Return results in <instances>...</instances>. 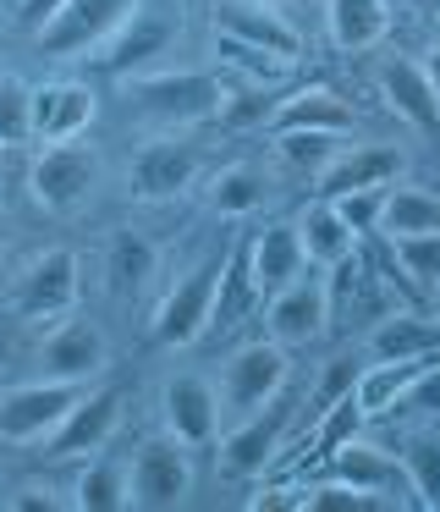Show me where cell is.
Segmentation results:
<instances>
[{
    "label": "cell",
    "mask_w": 440,
    "mask_h": 512,
    "mask_svg": "<svg viewBox=\"0 0 440 512\" xmlns=\"http://www.w3.org/2000/svg\"><path fill=\"white\" fill-rule=\"evenodd\" d=\"M435 430H440V419H435Z\"/></svg>",
    "instance_id": "49"
},
{
    "label": "cell",
    "mask_w": 440,
    "mask_h": 512,
    "mask_svg": "<svg viewBox=\"0 0 440 512\" xmlns=\"http://www.w3.org/2000/svg\"><path fill=\"white\" fill-rule=\"evenodd\" d=\"M215 56L226 61V67L248 72V83H281L286 72L297 67V61L275 56V50H259V45H242V39H220V34H215Z\"/></svg>",
    "instance_id": "36"
},
{
    "label": "cell",
    "mask_w": 440,
    "mask_h": 512,
    "mask_svg": "<svg viewBox=\"0 0 440 512\" xmlns=\"http://www.w3.org/2000/svg\"><path fill=\"white\" fill-rule=\"evenodd\" d=\"M226 248H209L198 265H187L182 276L165 287V298L154 303V320H149V336L160 347H193L209 336V314H215V287H220V270H226Z\"/></svg>",
    "instance_id": "3"
},
{
    "label": "cell",
    "mask_w": 440,
    "mask_h": 512,
    "mask_svg": "<svg viewBox=\"0 0 440 512\" xmlns=\"http://www.w3.org/2000/svg\"><path fill=\"white\" fill-rule=\"evenodd\" d=\"M28 100H33L28 83L0 72V144H22L28 138Z\"/></svg>",
    "instance_id": "40"
},
{
    "label": "cell",
    "mask_w": 440,
    "mask_h": 512,
    "mask_svg": "<svg viewBox=\"0 0 440 512\" xmlns=\"http://www.w3.org/2000/svg\"><path fill=\"white\" fill-rule=\"evenodd\" d=\"M138 0H66L61 17H55L50 28H39V50L55 61H72V56H94L99 45H105L110 34H116V23L132 12Z\"/></svg>",
    "instance_id": "16"
},
{
    "label": "cell",
    "mask_w": 440,
    "mask_h": 512,
    "mask_svg": "<svg viewBox=\"0 0 440 512\" xmlns=\"http://www.w3.org/2000/svg\"><path fill=\"white\" fill-rule=\"evenodd\" d=\"M72 507H83V512L127 507V463L121 457H88L77 485H72Z\"/></svg>",
    "instance_id": "32"
},
{
    "label": "cell",
    "mask_w": 440,
    "mask_h": 512,
    "mask_svg": "<svg viewBox=\"0 0 440 512\" xmlns=\"http://www.w3.org/2000/svg\"><path fill=\"white\" fill-rule=\"evenodd\" d=\"M325 34L336 50L363 56L391 34V0H325Z\"/></svg>",
    "instance_id": "27"
},
{
    "label": "cell",
    "mask_w": 440,
    "mask_h": 512,
    "mask_svg": "<svg viewBox=\"0 0 440 512\" xmlns=\"http://www.w3.org/2000/svg\"><path fill=\"white\" fill-rule=\"evenodd\" d=\"M275 100H281V94H275L270 83H242V89H226V94H220L215 122L226 127V133H253V127H270Z\"/></svg>",
    "instance_id": "34"
},
{
    "label": "cell",
    "mask_w": 440,
    "mask_h": 512,
    "mask_svg": "<svg viewBox=\"0 0 440 512\" xmlns=\"http://www.w3.org/2000/svg\"><path fill=\"white\" fill-rule=\"evenodd\" d=\"M402 468L418 507H440V430H413L402 446Z\"/></svg>",
    "instance_id": "33"
},
{
    "label": "cell",
    "mask_w": 440,
    "mask_h": 512,
    "mask_svg": "<svg viewBox=\"0 0 440 512\" xmlns=\"http://www.w3.org/2000/svg\"><path fill=\"white\" fill-rule=\"evenodd\" d=\"M330 474L347 479V485H358V490H369L380 507H418L402 457H391L385 446L363 441V435H347V441L330 452Z\"/></svg>",
    "instance_id": "17"
},
{
    "label": "cell",
    "mask_w": 440,
    "mask_h": 512,
    "mask_svg": "<svg viewBox=\"0 0 440 512\" xmlns=\"http://www.w3.org/2000/svg\"><path fill=\"white\" fill-rule=\"evenodd\" d=\"M391 188V182H385ZM385 188H352V193H336V210H341V221L352 226L358 237H369V232H380V210H385Z\"/></svg>",
    "instance_id": "39"
},
{
    "label": "cell",
    "mask_w": 440,
    "mask_h": 512,
    "mask_svg": "<svg viewBox=\"0 0 440 512\" xmlns=\"http://www.w3.org/2000/svg\"><path fill=\"white\" fill-rule=\"evenodd\" d=\"M363 353L369 358H429L440 353V320L413 309H385L374 320V331L363 336Z\"/></svg>",
    "instance_id": "26"
},
{
    "label": "cell",
    "mask_w": 440,
    "mask_h": 512,
    "mask_svg": "<svg viewBox=\"0 0 440 512\" xmlns=\"http://www.w3.org/2000/svg\"><path fill=\"white\" fill-rule=\"evenodd\" d=\"M99 116V94L83 78H50L33 89L28 100V138L33 144H66V138H83Z\"/></svg>",
    "instance_id": "14"
},
{
    "label": "cell",
    "mask_w": 440,
    "mask_h": 512,
    "mask_svg": "<svg viewBox=\"0 0 440 512\" xmlns=\"http://www.w3.org/2000/svg\"><path fill=\"white\" fill-rule=\"evenodd\" d=\"M358 369H363V364H352V358H330V364L319 369V380H314V413H325L330 402L352 397V386H358Z\"/></svg>",
    "instance_id": "41"
},
{
    "label": "cell",
    "mask_w": 440,
    "mask_h": 512,
    "mask_svg": "<svg viewBox=\"0 0 440 512\" xmlns=\"http://www.w3.org/2000/svg\"><path fill=\"white\" fill-rule=\"evenodd\" d=\"M429 298H435V309H440V287H435V292H429Z\"/></svg>",
    "instance_id": "48"
},
{
    "label": "cell",
    "mask_w": 440,
    "mask_h": 512,
    "mask_svg": "<svg viewBox=\"0 0 440 512\" xmlns=\"http://www.w3.org/2000/svg\"><path fill=\"white\" fill-rule=\"evenodd\" d=\"M435 358L440 353H429V358H369V364L358 369V386H352L363 419H385V413L407 397V386H413V380L424 375Z\"/></svg>",
    "instance_id": "25"
},
{
    "label": "cell",
    "mask_w": 440,
    "mask_h": 512,
    "mask_svg": "<svg viewBox=\"0 0 440 512\" xmlns=\"http://www.w3.org/2000/svg\"><path fill=\"white\" fill-rule=\"evenodd\" d=\"M99 177H105V160L94 144H77V138L39 144V155L28 160V199L44 215H72L99 193Z\"/></svg>",
    "instance_id": "5"
},
{
    "label": "cell",
    "mask_w": 440,
    "mask_h": 512,
    "mask_svg": "<svg viewBox=\"0 0 440 512\" xmlns=\"http://www.w3.org/2000/svg\"><path fill=\"white\" fill-rule=\"evenodd\" d=\"M325 331H330V287H325V270L319 265L264 298V336L270 342L297 353V347H314Z\"/></svg>",
    "instance_id": "11"
},
{
    "label": "cell",
    "mask_w": 440,
    "mask_h": 512,
    "mask_svg": "<svg viewBox=\"0 0 440 512\" xmlns=\"http://www.w3.org/2000/svg\"><path fill=\"white\" fill-rule=\"evenodd\" d=\"M193 496V457L182 441L154 435L138 446V457L127 463V507L143 512H171Z\"/></svg>",
    "instance_id": "9"
},
{
    "label": "cell",
    "mask_w": 440,
    "mask_h": 512,
    "mask_svg": "<svg viewBox=\"0 0 440 512\" xmlns=\"http://www.w3.org/2000/svg\"><path fill=\"white\" fill-rule=\"evenodd\" d=\"M259 287H253V270H248V254L242 243H231L226 254V270H220V287H215V314H209V331H231L242 325L253 309H259Z\"/></svg>",
    "instance_id": "31"
},
{
    "label": "cell",
    "mask_w": 440,
    "mask_h": 512,
    "mask_svg": "<svg viewBox=\"0 0 440 512\" xmlns=\"http://www.w3.org/2000/svg\"><path fill=\"white\" fill-rule=\"evenodd\" d=\"M176 39H182V12H176L171 0H138V6L116 23V34L94 50V67L116 83L138 78V72H149L160 56H171Z\"/></svg>",
    "instance_id": "2"
},
{
    "label": "cell",
    "mask_w": 440,
    "mask_h": 512,
    "mask_svg": "<svg viewBox=\"0 0 440 512\" xmlns=\"http://www.w3.org/2000/svg\"><path fill=\"white\" fill-rule=\"evenodd\" d=\"M374 89H380L385 111H391L396 122H407L413 133H435L440 127V94H435V83H429L424 61H402V56L385 61Z\"/></svg>",
    "instance_id": "21"
},
{
    "label": "cell",
    "mask_w": 440,
    "mask_h": 512,
    "mask_svg": "<svg viewBox=\"0 0 440 512\" xmlns=\"http://www.w3.org/2000/svg\"><path fill=\"white\" fill-rule=\"evenodd\" d=\"M77 298H83V259L72 254V248H44V254H33L28 265L11 276V314L17 320H61V314L77 309Z\"/></svg>",
    "instance_id": "6"
},
{
    "label": "cell",
    "mask_w": 440,
    "mask_h": 512,
    "mask_svg": "<svg viewBox=\"0 0 440 512\" xmlns=\"http://www.w3.org/2000/svg\"><path fill=\"white\" fill-rule=\"evenodd\" d=\"M160 424H165L171 441L187 446V452L215 446L220 430H226V419H220V386L209 375H198V369H176V375H165V386H160Z\"/></svg>",
    "instance_id": "10"
},
{
    "label": "cell",
    "mask_w": 440,
    "mask_h": 512,
    "mask_svg": "<svg viewBox=\"0 0 440 512\" xmlns=\"http://www.w3.org/2000/svg\"><path fill=\"white\" fill-rule=\"evenodd\" d=\"M154 276H160V243H154L149 232L127 226V232H116L105 243V292L116 303L143 298V292L154 287Z\"/></svg>",
    "instance_id": "22"
},
{
    "label": "cell",
    "mask_w": 440,
    "mask_h": 512,
    "mask_svg": "<svg viewBox=\"0 0 440 512\" xmlns=\"http://www.w3.org/2000/svg\"><path fill=\"white\" fill-rule=\"evenodd\" d=\"M6 507L11 512H61V507H72V501H66V496H55V490L50 485H22L17 490V496H6Z\"/></svg>",
    "instance_id": "43"
},
{
    "label": "cell",
    "mask_w": 440,
    "mask_h": 512,
    "mask_svg": "<svg viewBox=\"0 0 440 512\" xmlns=\"http://www.w3.org/2000/svg\"><path fill=\"white\" fill-rule=\"evenodd\" d=\"M127 111L160 133H187L198 122H215L226 78L209 67H149L138 78H121Z\"/></svg>",
    "instance_id": "1"
},
{
    "label": "cell",
    "mask_w": 440,
    "mask_h": 512,
    "mask_svg": "<svg viewBox=\"0 0 440 512\" xmlns=\"http://www.w3.org/2000/svg\"><path fill=\"white\" fill-rule=\"evenodd\" d=\"M215 34L220 39H242V45L275 50V56L297 61L303 56V34L286 12H270L259 0H215Z\"/></svg>",
    "instance_id": "19"
},
{
    "label": "cell",
    "mask_w": 440,
    "mask_h": 512,
    "mask_svg": "<svg viewBox=\"0 0 440 512\" xmlns=\"http://www.w3.org/2000/svg\"><path fill=\"white\" fill-rule=\"evenodd\" d=\"M116 424H121V391H116V386H88L83 397L66 408V419L50 430L44 457H55V463H72V457L105 452L110 435H116Z\"/></svg>",
    "instance_id": "15"
},
{
    "label": "cell",
    "mask_w": 440,
    "mask_h": 512,
    "mask_svg": "<svg viewBox=\"0 0 440 512\" xmlns=\"http://www.w3.org/2000/svg\"><path fill=\"white\" fill-rule=\"evenodd\" d=\"M0 248H6V221H0Z\"/></svg>",
    "instance_id": "47"
},
{
    "label": "cell",
    "mask_w": 440,
    "mask_h": 512,
    "mask_svg": "<svg viewBox=\"0 0 440 512\" xmlns=\"http://www.w3.org/2000/svg\"><path fill=\"white\" fill-rule=\"evenodd\" d=\"M424 72H429V83H435V94H440V39L429 45V56H424Z\"/></svg>",
    "instance_id": "45"
},
{
    "label": "cell",
    "mask_w": 440,
    "mask_h": 512,
    "mask_svg": "<svg viewBox=\"0 0 440 512\" xmlns=\"http://www.w3.org/2000/svg\"><path fill=\"white\" fill-rule=\"evenodd\" d=\"M297 237H303V254H308V265H319V270H330V265H341V259H352L363 248V237L352 232L347 221H341V210L330 199H308L303 210H297Z\"/></svg>",
    "instance_id": "24"
},
{
    "label": "cell",
    "mask_w": 440,
    "mask_h": 512,
    "mask_svg": "<svg viewBox=\"0 0 440 512\" xmlns=\"http://www.w3.org/2000/svg\"><path fill=\"white\" fill-rule=\"evenodd\" d=\"M429 232H440V193L413 188V182H391L380 210V237L396 243V237H429Z\"/></svg>",
    "instance_id": "28"
},
{
    "label": "cell",
    "mask_w": 440,
    "mask_h": 512,
    "mask_svg": "<svg viewBox=\"0 0 440 512\" xmlns=\"http://www.w3.org/2000/svg\"><path fill=\"white\" fill-rule=\"evenodd\" d=\"M33 364L50 380H83V386H94L110 369V336L99 331L94 320H66L61 314V320L44 331V342L33 347Z\"/></svg>",
    "instance_id": "12"
},
{
    "label": "cell",
    "mask_w": 440,
    "mask_h": 512,
    "mask_svg": "<svg viewBox=\"0 0 440 512\" xmlns=\"http://www.w3.org/2000/svg\"><path fill=\"white\" fill-rule=\"evenodd\" d=\"M363 424H369V419H363L358 397H341V402H330V408L319 413V424H314V452H319V457H330L341 441H347V435H358Z\"/></svg>",
    "instance_id": "38"
},
{
    "label": "cell",
    "mask_w": 440,
    "mask_h": 512,
    "mask_svg": "<svg viewBox=\"0 0 440 512\" xmlns=\"http://www.w3.org/2000/svg\"><path fill=\"white\" fill-rule=\"evenodd\" d=\"M248 254V270H253V287L259 298L281 292L286 281H297L308 270V254H303V237H297V221H264L259 232L242 243Z\"/></svg>",
    "instance_id": "20"
},
{
    "label": "cell",
    "mask_w": 440,
    "mask_h": 512,
    "mask_svg": "<svg viewBox=\"0 0 440 512\" xmlns=\"http://www.w3.org/2000/svg\"><path fill=\"white\" fill-rule=\"evenodd\" d=\"M66 0H17V23L28 28V34H39V28H50L55 17H61Z\"/></svg>",
    "instance_id": "44"
},
{
    "label": "cell",
    "mask_w": 440,
    "mask_h": 512,
    "mask_svg": "<svg viewBox=\"0 0 440 512\" xmlns=\"http://www.w3.org/2000/svg\"><path fill=\"white\" fill-rule=\"evenodd\" d=\"M341 144H347V133H308V127H297V133H270V160L286 177L314 182L319 171L341 155Z\"/></svg>",
    "instance_id": "30"
},
{
    "label": "cell",
    "mask_w": 440,
    "mask_h": 512,
    "mask_svg": "<svg viewBox=\"0 0 440 512\" xmlns=\"http://www.w3.org/2000/svg\"><path fill=\"white\" fill-rule=\"evenodd\" d=\"M83 380H50V375H33L22 386L0 391V441L11 446H44L50 430L66 419L77 397H83Z\"/></svg>",
    "instance_id": "7"
},
{
    "label": "cell",
    "mask_w": 440,
    "mask_h": 512,
    "mask_svg": "<svg viewBox=\"0 0 440 512\" xmlns=\"http://www.w3.org/2000/svg\"><path fill=\"white\" fill-rule=\"evenodd\" d=\"M292 397H270L264 408H253L248 419L226 424L220 430V463L231 468V474H264V468L275 463V452L286 446V435H292Z\"/></svg>",
    "instance_id": "13"
},
{
    "label": "cell",
    "mask_w": 440,
    "mask_h": 512,
    "mask_svg": "<svg viewBox=\"0 0 440 512\" xmlns=\"http://www.w3.org/2000/svg\"><path fill=\"white\" fill-rule=\"evenodd\" d=\"M264 199H270V177H264V166H253V160H231V166H220L215 177H209V210L215 215H259Z\"/></svg>",
    "instance_id": "29"
},
{
    "label": "cell",
    "mask_w": 440,
    "mask_h": 512,
    "mask_svg": "<svg viewBox=\"0 0 440 512\" xmlns=\"http://www.w3.org/2000/svg\"><path fill=\"white\" fill-rule=\"evenodd\" d=\"M198 177H204V149L182 133L149 138L127 166V188H132V199H143V204L182 199L187 188H198Z\"/></svg>",
    "instance_id": "8"
},
{
    "label": "cell",
    "mask_w": 440,
    "mask_h": 512,
    "mask_svg": "<svg viewBox=\"0 0 440 512\" xmlns=\"http://www.w3.org/2000/svg\"><path fill=\"white\" fill-rule=\"evenodd\" d=\"M259 6H270V12H292L297 0H259Z\"/></svg>",
    "instance_id": "46"
},
{
    "label": "cell",
    "mask_w": 440,
    "mask_h": 512,
    "mask_svg": "<svg viewBox=\"0 0 440 512\" xmlns=\"http://www.w3.org/2000/svg\"><path fill=\"white\" fill-rule=\"evenodd\" d=\"M391 413H413V419H440V358L407 386V397Z\"/></svg>",
    "instance_id": "42"
},
{
    "label": "cell",
    "mask_w": 440,
    "mask_h": 512,
    "mask_svg": "<svg viewBox=\"0 0 440 512\" xmlns=\"http://www.w3.org/2000/svg\"><path fill=\"white\" fill-rule=\"evenodd\" d=\"M402 171H407L402 144H341V155L314 177V193L319 199H336V193H352V188H385Z\"/></svg>",
    "instance_id": "18"
},
{
    "label": "cell",
    "mask_w": 440,
    "mask_h": 512,
    "mask_svg": "<svg viewBox=\"0 0 440 512\" xmlns=\"http://www.w3.org/2000/svg\"><path fill=\"white\" fill-rule=\"evenodd\" d=\"M352 122H358L352 105L330 83H308V89H292L275 100L270 133H297V127H308V133H352Z\"/></svg>",
    "instance_id": "23"
},
{
    "label": "cell",
    "mask_w": 440,
    "mask_h": 512,
    "mask_svg": "<svg viewBox=\"0 0 440 512\" xmlns=\"http://www.w3.org/2000/svg\"><path fill=\"white\" fill-rule=\"evenodd\" d=\"M385 248H391V265L402 270L407 287H418V292H435L440 287V232L396 237V243H385Z\"/></svg>",
    "instance_id": "35"
},
{
    "label": "cell",
    "mask_w": 440,
    "mask_h": 512,
    "mask_svg": "<svg viewBox=\"0 0 440 512\" xmlns=\"http://www.w3.org/2000/svg\"><path fill=\"white\" fill-rule=\"evenodd\" d=\"M286 380H292V347L270 342V336H259V342H242L231 347L226 358H220V419L237 424L248 419L253 408H264L270 397H281Z\"/></svg>",
    "instance_id": "4"
},
{
    "label": "cell",
    "mask_w": 440,
    "mask_h": 512,
    "mask_svg": "<svg viewBox=\"0 0 440 512\" xmlns=\"http://www.w3.org/2000/svg\"><path fill=\"white\" fill-rule=\"evenodd\" d=\"M297 507H308V512H369V507H380V501H374L369 490H358V485L330 474L325 485H308L303 496H297Z\"/></svg>",
    "instance_id": "37"
}]
</instances>
